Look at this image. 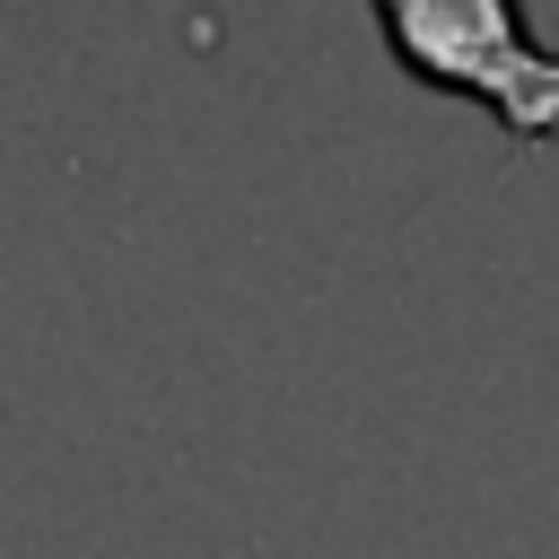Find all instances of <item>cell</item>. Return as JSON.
Segmentation results:
<instances>
[{
  "label": "cell",
  "mask_w": 559,
  "mask_h": 559,
  "mask_svg": "<svg viewBox=\"0 0 559 559\" xmlns=\"http://www.w3.org/2000/svg\"><path fill=\"white\" fill-rule=\"evenodd\" d=\"M376 35L419 87L480 96L515 140H559V44L515 0H376Z\"/></svg>",
  "instance_id": "obj_1"
}]
</instances>
